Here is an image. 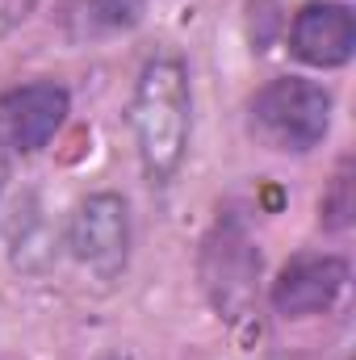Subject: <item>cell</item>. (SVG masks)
<instances>
[{"label": "cell", "instance_id": "9c48e42d", "mask_svg": "<svg viewBox=\"0 0 356 360\" xmlns=\"http://www.w3.org/2000/svg\"><path fill=\"white\" fill-rule=\"evenodd\" d=\"M352 214H356V197H352V155H348V160H340L327 197L319 201V222L327 231H348L352 226Z\"/></svg>", "mask_w": 356, "mask_h": 360}, {"label": "cell", "instance_id": "8fae6325", "mask_svg": "<svg viewBox=\"0 0 356 360\" xmlns=\"http://www.w3.org/2000/svg\"><path fill=\"white\" fill-rule=\"evenodd\" d=\"M109 360H117V356H109Z\"/></svg>", "mask_w": 356, "mask_h": 360}, {"label": "cell", "instance_id": "5b68a950", "mask_svg": "<svg viewBox=\"0 0 356 360\" xmlns=\"http://www.w3.org/2000/svg\"><path fill=\"white\" fill-rule=\"evenodd\" d=\"M68 109H72V96L55 80L8 89L0 96V134L13 151L34 155L59 134V126L68 122Z\"/></svg>", "mask_w": 356, "mask_h": 360}, {"label": "cell", "instance_id": "30bf717a", "mask_svg": "<svg viewBox=\"0 0 356 360\" xmlns=\"http://www.w3.org/2000/svg\"><path fill=\"white\" fill-rule=\"evenodd\" d=\"M139 0H92V17L105 25H134L139 21Z\"/></svg>", "mask_w": 356, "mask_h": 360}, {"label": "cell", "instance_id": "277c9868", "mask_svg": "<svg viewBox=\"0 0 356 360\" xmlns=\"http://www.w3.org/2000/svg\"><path fill=\"white\" fill-rule=\"evenodd\" d=\"M68 248L89 272L113 281L130 256V210L117 193H92L68 222Z\"/></svg>", "mask_w": 356, "mask_h": 360}, {"label": "cell", "instance_id": "6da1fadb", "mask_svg": "<svg viewBox=\"0 0 356 360\" xmlns=\"http://www.w3.org/2000/svg\"><path fill=\"white\" fill-rule=\"evenodd\" d=\"M130 130L139 147L143 176L151 184H168L184 164L189 134H193V89L189 68L177 55H155L130 96Z\"/></svg>", "mask_w": 356, "mask_h": 360}, {"label": "cell", "instance_id": "8992f818", "mask_svg": "<svg viewBox=\"0 0 356 360\" xmlns=\"http://www.w3.org/2000/svg\"><path fill=\"white\" fill-rule=\"evenodd\" d=\"M289 51L306 68H344L356 51V17L340 0L302 4L289 25Z\"/></svg>", "mask_w": 356, "mask_h": 360}, {"label": "cell", "instance_id": "ba28073f", "mask_svg": "<svg viewBox=\"0 0 356 360\" xmlns=\"http://www.w3.org/2000/svg\"><path fill=\"white\" fill-rule=\"evenodd\" d=\"M51 248H55V239H51V231H46V222H42L38 214L13 222V248H8V256H13L17 269L42 272L51 264V256H55Z\"/></svg>", "mask_w": 356, "mask_h": 360}, {"label": "cell", "instance_id": "52a82bcc", "mask_svg": "<svg viewBox=\"0 0 356 360\" xmlns=\"http://www.w3.org/2000/svg\"><path fill=\"white\" fill-rule=\"evenodd\" d=\"M348 285V264L340 256H298L272 281V310L281 319L323 314Z\"/></svg>", "mask_w": 356, "mask_h": 360}, {"label": "cell", "instance_id": "7a4b0ae2", "mask_svg": "<svg viewBox=\"0 0 356 360\" xmlns=\"http://www.w3.org/2000/svg\"><path fill=\"white\" fill-rule=\"evenodd\" d=\"M201 289L214 302V310L227 323H239L256 306V281H260V252L248 235V222L239 214H222L210 235L201 239Z\"/></svg>", "mask_w": 356, "mask_h": 360}, {"label": "cell", "instance_id": "3957f363", "mask_svg": "<svg viewBox=\"0 0 356 360\" xmlns=\"http://www.w3.org/2000/svg\"><path fill=\"white\" fill-rule=\"evenodd\" d=\"M252 130L272 151H310L331 130V92L302 76H281L256 92Z\"/></svg>", "mask_w": 356, "mask_h": 360}]
</instances>
